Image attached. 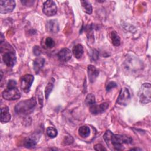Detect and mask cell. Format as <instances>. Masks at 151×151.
<instances>
[{"label":"cell","mask_w":151,"mask_h":151,"mask_svg":"<svg viewBox=\"0 0 151 151\" xmlns=\"http://www.w3.org/2000/svg\"><path fill=\"white\" fill-rule=\"evenodd\" d=\"M3 41H4V35H3V34L1 33V44L3 43Z\"/></svg>","instance_id":"obj_29"},{"label":"cell","mask_w":151,"mask_h":151,"mask_svg":"<svg viewBox=\"0 0 151 151\" xmlns=\"http://www.w3.org/2000/svg\"><path fill=\"white\" fill-rule=\"evenodd\" d=\"M4 50V53L2 55V60L4 63L8 67H12L16 62V56L13 49H9L8 47L6 50H1V51Z\"/></svg>","instance_id":"obj_4"},{"label":"cell","mask_w":151,"mask_h":151,"mask_svg":"<svg viewBox=\"0 0 151 151\" xmlns=\"http://www.w3.org/2000/svg\"><path fill=\"white\" fill-rule=\"evenodd\" d=\"M33 52L37 56L40 55V54L41 53L40 48L38 46H35L33 48Z\"/></svg>","instance_id":"obj_26"},{"label":"cell","mask_w":151,"mask_h":151,"mask_svg":"<svg viewBox=\"0 0 151 151\" xmlns=\"http://www.w3.org/2000/svg\"><path fill=\"white\" fill-rule=\"evenodd\" d=\"M95 103H96V100H95L94 96L93 94H87L85 99V103L86 104V105L91 106L94 104Z\"/></svg>","instance_id":"obj_21"},{"label":"cell","mask_w":151,"mask_h":151,"mask_svg":"<svg viewBox=\"0 0 151 151\" xmlns=\"http://www.w3.org/2000/svg\"><path fill=\"white\" fill-rule=\"evenodd\" d=\"M53 86H54V84L53 82H49L47 84V86L45 87V98L47 99L50 94L51 93L52 88H53Z\"/></svg>","instance_id":"obj_23"},{"label":"cell","mask_w":151,"mask_h":151,"mask_svg":"<svg viewBox=\"0 0 151 151\" xmlns=\"http://www.w3.org/2000/svg\"><path fill=\"white\" fill-rule=\"evenodd\" d=\"M72 52L76 58H80L83 54L84 50L83 47L81 44H77L73 48Z\"/></svg>","instance_id":"obj_16"},{"label":"cell","mask_w":151,"mask_h":151,"mask_svg":"<svg viewBox=\"0 0 151 151\" xmlns=\"http://www.w3.org/2000/svg\"><path fill=\"white\" fill-rule=\"evenodd\" d=\"M2 97L7 100H18L21 97L20 91L17 88H7L2 93Z\"/></svg>","instance_id":"obj_5"},{"label":"cell","mask_w":151,"mask_h":151,"mask_svg":"<svg viewBox=\"0 0 151 151\" xmlns=\"http://www.w3.org/2000/svg\"><path fill=\"white\" fill-rule=\"evenodd\" d=\"M47 134L51 138H54L57 135V130L53 127H48L47 129Z\"/></svg>","instance_id":"obj_22"},{"label":"cell","mask_w":151,"mask_h":151,"mask_svg":"<svg viewBox=\"0 0 151 151\" xmlns=\"http://www.w3.org/2000/svg\"><path fill=\"white\" fill-rule=\"evenodd\" d=\"M130 100V95L129 90L125 87L122 88L120 91L117 102L120 105L126 106L129 103Z\"/></svg>","instance_id":"obj_9"},{"label":"cell","mask_w":151,"mask_h":151,"mask_svg":"<svg viewBox=\"0 0 151 151\" xmlns=\"http://www.w3.org/2000/svg\"><path fill=\"white\" fill-rule=\"evenodd\" d=\"M116 86H117V84H116L114 82H113V81L110 82V83L107 84V87H106V90H107V91H109V90H110L111 88H114V87H116Z\"/></svg>","instance_id":"obj_27"},{"label":"cell","mask_w":151,"mask_h":151,"mask_svg":"<svg viewBox=\"0 0 151 151\" xmlns=\"http://www.w3.org/2000/svg\"><path fill=\"white\" fill-rule=\"evenodd\" d=\"M87 73L89 80L93 83L99 74V71L93 65H88L87 67Z\"/></svg>","instance_id":"obj_12"},{"label":"cell","mask_w":151,"mask_h":151,"mask_svg":"<svg viewBox=\"0 0 151 151\" xmlns=\"http://www.w3.org/2000/svg\"><path fill=\"white\" fill-rule=\"evenodd\" d=\"M131 150H142V149H138V148H133V149H131Z\"/></svg>","instance_id":"obj_30"},{"label":"cell","mask_w":151,"mask_h":151,"mask_svg":"<svg viewBox=\"0 0 151 151\" xmlns=\"http://www.w3.org/2000/svg\"><path fill=\"white\" fill-rule=\"evenodd\" d=\"M36 104L37 101L35 97H31L17 103L15 107V111L18 114L27 115L33 111Z\"/></svg>","instance_id":"obj_1"},{"label":"cell","mask_w":151,"mask_h":151,"mask_svg":"<svg viewBox=\"0 0 151 151\" xmlns=\"http://www.w3.org/2000/svg\"><path fill=\"white\" fill-rule=\"evenodd\" d=\"M11 114L8 107H2L1 109V122L3 123L8 122L11 119Z\"/></svg>","instance_id":"obj_14"},{"label":"cell","mask_w":151,"mask_h":151,"mask_svg":"<svg viewBox=\"0 0 151 151\" xmlns=\"http://www.w3.org/2000/svg\"><path fill=\"white\" fill-rule=\"evenodd\" d=\"M45 44L47 48H51L54 47L55 42L52 38L48 37H47L45 40Z\"/></svg>","instance_id":"obj_24"},{"label":"cell","mask_w":151,"mask_h":151,"mask_svg":"<svg viewBox=\"0 0 151 151\" xmlns=\"http://www.w3.org/2000/svg\"><path fill=\"white\" fill-rule=\"evenodd\" d=\"M94 149L96 150H106V149L101 144H97L94 146Z\"/></svg>","instance_id":"obj_28"},{"label":"cell","mask_w":151,"mask_h":151,"mask_svg":"<svg viewBox=\"0 0 151 151\" xmlns=\"http://www.w3.org/2000/svg\"><path fill=\"white\" fill-rule=\"evenodd\" d=\"M16 86H17V83L14 80H9L7 84L8 88H14V87H16Z\"/></svg>","instance_id":"obj_25"},{"label":"cell","mask_w":151,"mask_h":151,"mask_svg":"<svg viewBox=\"0 0 151 151\" xmlns=\"http://www.w3.org/2000/svg\"><path fill=\"white\" fill-rule=\"evenodd\" d=\"M58 58L60 61L65 62L70 60L72 57L71 51L67 48H64L60 50L57 54Z\"/></svg>","instance_id":"obj_11"},{"label":"cell","mask_w":151,"mask_h":151,"mask_svg":"<svg viewBox=\"0 0 151 151\" xmlns=\"http://www.w3.org/2000/svg\"><path fill=\"white\" fill-rule=\"evenodd\" d=\"M90 133V128L87 126H81L78 129V134L80 136L83 137H86L89 136Z\"/></svg>","instance_id":"obj_19"},{"label":"cell","mask_w":151,"mask_h":151,"mask_svg":"<svg viewBox=\"0 0 151 151\" xmlns=\"http://www.w3.org/2000/svg\"><path fill=\"white\" fill-rule=\"evenodd\" d=\"M111 42L113 45L114 46H119L120 44V37L117 35V32L114 31H112L111 33Z\"/></svg>","instance_id":"obj_20"},{"label":"cell","mask_w":151,"mask_h":151,"mask_svg":"<svg viewBox=\"0 0 151 151\" xmlns=\"http://www.w3.org/2000/svg\"><path fill=\"white\" fill-rule=\"evenodd\" d=\"M47 29L51 33H57L59 30V25L57 20H50L47 23Z\"/></svg>","instance_id":"obj_13"},{"label":"cell","mask_w":151,"mask_h":151,"mask_svg":"<svg viewBox=\"0 0 151 151\" xmlns=\"http://www.w3.org/2000/svg\"><path fill=\"white\" fill-rule=\"evenodd\" d=\"M45 63V60L42 57H38L36 58L33 62L34 70L36 73H38L39 71L43 67Z\"/></svg>","instance_id":"obj_15"},{"label":"cell","mask_w":151,"mask_h":151,"mask_svg":"<svg viewBox=\"0 0 151 151\" xmlns=\"http://www.w3.org/2000/svg\"><path fill=\"white\" fill-rule=\"evenodd\" d=\"M34 81V76L32 74H25L21 78L20 86L22 91L25 93L29 91L31 86Z\"/></svg>","instance_id":"obj_6"},{"label":"cell","mask_w":151,"mask_h":151,"mask_svg":"<svg viewBox=\"0 0 151 151\" xmlns=\"http://www.w3.org/2000/svg\"><path fill=\"white\" fill-rule=\"evenodd\" d=\"M109 107V104L107 103H103L99 105L93 104L90 106V111L93 114H98L104 112Z\"/></svg>","instance_id":"obj_10"},{"label":"cell","mask_w":151,"mask_h":151,"mask_svg":"<svg viewBox=\"0 0 151 151\" xmlns=\"http://www.w3.org/2000/svg\"><path fill=\"white\" fill-rule=\"evenodd\" d=\"M80 2L83 11L88 14H91L92 13V6L91 4L87 1H81Z\"/></svg>","instance_id":"obj_18"},{"label":"cell","mask_w":151,"mask_h":151,"mask_svg":"<svg viewBox=\"0 0 151 151\" xmlns=\"http://www.w3.org/2000/svg\"><path fill=\"white\" fill-rule=\"evenodd\" d=\"M15 7V2L13 0L1 1L0 12L6 14L12 12Z\"/></svg>","instance_id":"obj_8"},{"label":"cell","mask_w":151,"mask_h":151,"mask_svg":"<svg viewBox=\"0 0 151 151\" xmlns=\"http://www.w3.org/2000/svg\"><path fill=\"white\" fill-rule=\"evenodd\" d=\"M132 140V139L127 136L114 134L113 133L110 140V145H111L116 150H122L123 149V143H131Z\"/></svg>","instance_id":"obj_2"},{"label":"cell","mask_w":151,"mask_h":151,"mask_svg":"<svg viewBox=\"0 0 151 151\" xmlns=\"http://www.w3.org/2000/svg\"><path fill=\"white\" fill-rule=\"evenodd\" d=\"M43 12L47 16L54 15L57 11V7L53 1H47L43 4Z\"/></svg>","instance_id":"obj_7"},{"label":"cell","mask_w":151,"mask_h":151,"mask_svg":"<svg viewBox=\"0 0 151 151\" xmlns=\"http://www.w3.org/2000/svg\"><path fill=\"white\" fill-rule=\"evenodd\" d=\"M140 103L147 104L151 100V86L150 83H146L142 85L139 93Z\"/></svg>","instance_id":"obj_3"},{"label":"cell","mask_w":151,"mask_h":151,"mask_svg":"<svg viewBox=\"0 0 151 151\" xmlns=\"http://www.w3.org/2000/svg\"><path fill=\"white\" fill-rule=\"evenodd\" d=\"M37 143V142L35 137L29 136L25 139L24 142V145L27 148H33L35 147Z\"/></svg>","instance_id":"obj_17"}]
</instances>
